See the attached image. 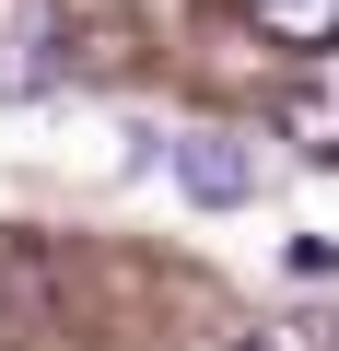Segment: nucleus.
I'll return each instance as SVG.
<instances>
[{
	"label": "nucleus",
	"instance_id": "obj_4",
	"mask_svg": "<svg viewBox=\"0 0 339 351\" xmlns=\"http://www.w3.org/2000/svg\"><path fill=\"white\" fill-rule=\"evenodd\" d=\"M269 129H281L292 152H316V164H339V82H292V94L269 106Z\"/></svg>",
	"mask_w": 339,
	"mask_h": 351
},
{
	"label": "nucleus",
	"instance_id": "obj_5",
	"mask_svg": "<svg viewBox=\"0 0 339 351\" xmlns=\"http://www.w3.org/2000/svg\"><path fill=\"white\" fill-rule=\"evenodd\" d=\"M258 36H281V47H327V36H339V0H258Z\"/></svg>",
	"mask_w": 339,
	"mask_h": 351
},
{
	"label": "nucleus",
	"instance_id": "obj_3",
	"mask_svg": "<svg viewBox=\"0 0 339 351\" xmlns=\"http://www.w3.org/2000/svg\"><path fill=\"white\" fill-rule=\"evenodd\" d=\"M47 293H59V258L36 246V234H12V223H0V316H47Z\"/></svg>",
	"mask_w": 339,
	"mask_h": 351
},
{
	"label": "nucleus",
	"instance_id": "obj_6",
	"mask_svg": "<svg viewBox=\"0 0 339 351\" xmlns=\"http://www.w3.org/2000/svg\"><path fill=\"white\" fill-rule=\"evenodd\" d=\"M327 351H339V328H327Z\"/></svg>",
	"mask_w": 339,
	"mask_h": 351
},
{
	"label": "nucleus",
	"instance_id": "obj_1",
	"mask_svg": "<svg viewBox=\"0 0 339 351\" xmlns=\"http://www.w3.org/2000/svg\"><path fill=\"white\" fill-rule=\"evenodd\" d=\"M71 12H82V0H0V106H24V94H47L59 71H82Z\"/></svg>",
	"mask_w": 339,
	"mask_h": 351
},
{
	"label": "nucleus",
	"instance_id": "obj_2",
	"mask_svg": "<svg viewBox=\"0 0 339 351\" xmlns=\"http://www.w3.org/2000/svg\"><path fill=\"white\" fill-rule=\"evenodd\" d=\"M176 188L199 211H246L258 199V141L246 129H176Z\"/></svg>",
	"mask_w": 339,
	"mask_h": 351
}]
</instances>
